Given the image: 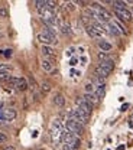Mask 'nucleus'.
I'll list each match as a JSON object with an SVG mask.
<instances>
[{
    "label": "nucleus",
    "mask_w": 133,
    "mask_h": 150,
    "mask_svg": "<svg viewBox=\"0 0 133 150\" xmlns=\"http://www.w3.org/2000/svg\"><path fill=\"white\" fill-rule=\"evenodd\" d=\"M38 40L43 45V46H51V45H55L58 40H57V32L48 26L43 28L42 32L38 33Z\"/></svg>",
    "instance_id": "1"
},
{
    "label": "nucleus",
    "mask_w": 133,
    "mask_h": 150,
    "mask_svg": "<svg viewBox=\"0 0 133 150\" xmlns=\"http://www.w3.org/2000/svg\"><path fill=\"white\" fill-rule=\"evenodd\" d=\"M64 131H65V129L62 127L61 121L55 120L51 126V137H52V142L55 144H59V143L64 142Z\"/></svg>",
    "instance_id": "2"
},
{
    "label": "nucleus",
    "mask_w": 133,
    "mask_h": 150,
    "mask_svg": "<svg viewBox=\"0 0 133 150\" xmlns=\"http://www.w3.org/2000/svg\"><path fill=\"white\" fill-rule=\"evenodd\" d=\"M65 127H67L68 131L74 133L78 137H81V136L84 134V126H83L80 121L74 120V118H70V117H68V120H67V123H65Z\"/></svg>",
    "instance_id": "3"
},
{
    "label": "nucleus",
    "mask_w": 133,
    "mask_h": 150,
    "mask_svg": "<svg viewBox=\"0 0 133 150\" xmlns=\"http://www.w3.org/2000/svg\"><path fill=\"white\" fill-rule=\"evenodd\" d=\"M70 118H74L77 121H80L81 124H87V123L90 121V115L85 114V112L83 111V110H80V108L71 110V111H70Z\"/></svg>",
    "instance_id": "4"
},
{
    "label": "nucleus",
    "mask_w": 133,
    "mask_h": 150,
    "mask_svg": "<svg viewBox=\"0 0 133 150\" xmlns=\"http://www.w3.org/2000/svg\"><path fill=\"white\" fill-rule=\"evenodd\" d=\"M9 84H10L12 87H15V88L20 90V91H25V90L28 88V81H26L25 78H16V76H10V79H9Z\"/></svg>",
    "instance_id": "5"
},
{
    "label": "nucleus",
    "mask_w": 133,
    "mask_h": 150,
    "mask_svg": "<svg viewBox=\"0 0 133 150\" xmlns=\"http://www.w3.org/2000/svg\"><path fill=\"white\" fill-rule=\"evenodd\" d=\"M116 16L119 20H123V22H130L133 19L132 13L129 12V9H122V10H114Z\"/></svg>",
    "instance_id": "6"
},
{
    "label": "nucleus",
    "mask_w": 133,
    "mask_h": 150,
    "mask_svg": "<svg viewBox=\"0 0 133 150\" xmlns=\"http://www.w3.org/2000/svg\"><path fill=\"white\" fill-rule=\"evenodd\" d=\"M77 105H78L80 110H83V111L85 112V114H88V115L93 112V105L88 104L84 98H78V100H77Z\"/></svg>",
    "instance_id": "7"
},
{
    "label": "nucleus",
    "mask_w": 133,
    "mask_h": 150,
    "mask_svg": "<svg viewBox=\"0 0 133 150\" xmlns=\"http://www.w3.org/2000/svg\"><path fill=\"white\" fill-rule=\"evenodd\" d=\"M42 54L43 56L46 58V59H49V61H55V58H57V54H55V49L54 48H51V46H42Z\"/></svg>",
    "instance_id": "8"
},
{
    "label": "nucleus",
    "mask_w": 133,
    "mask_h": 150,
    "mask_svg": "<svg viewBox=\"0 0 133 150\" xmlns=\"http://www.w3.org/2000/svg\"><path fill=\"white\" fill-rule=\"evenodd\" d=\"M1 111H3V121H13L18 115L15 108H4Z\"/></svg>",
    "instance_id": "9"
},
{
    "label": "nucleus",
    "mask_w": 133,
    "mask_h": 150,
    "mask_svg": "<svg viewBox=\"0 0 133 150\" xmlns=\"http://www.w3.org/2000/svg\"><path fill=\"white\" fill-rule=\"evenodd\" d=\"M41 67H42V69H43L45 72H48V74L54 72V69H55V64H54L52 61L46 59V58H43V59L41 61Z\"/></svg>",
    "instance_id": "10"
},
{
    "label": "nucleus",
    "mask_w": 133,
    "mask_h": 150,
    "mask_svg": "<svg viewBox=\"0 0 133 150\" xmlns=\"http://www.w3.org/2000/svg\"><path fill=\"white\" fill-rule=\"evenodd\" d=\"M98 67H100V68H103L104 71H107L109 74H112V71L114 69V62H113V59H107V61L100 62V64H98Z\"/></svg>",
    "instance_id": "11"
},
{
    "label": "nucleus",
    "mask_w": 133,
    "mask_h": 150,
    "mask_svg": "<svg viewBox=\"0 0 133 150\" xmlns=\"http://www.w3.org/2000/svg\"><path fill=\"white\" fill-rule=\"evenodd\" d=\"M94 94H95V97L98 98V101L103 100L104 95H106V84H103V85H97L95 90H94Z\"/></svg>",
    "instance_id": "12"
},
{
    "label": "nucleus",
    "mask_w": 133,
    "mask_h": 150,
    "mask_svg": "<svg viewBox=\"0 0 133 150\" xmlns=\"http://www.w3.org/2000/svg\"><path fill=\"white\" fill-rule=\"evenodd\" d=\"M98 48L101 49V52H107L109 54V51H112L113 45L110 42H107V40H98Z\"/></svg>",
    "instance_id": "13"
},
{
    "label": "nucleus",
    "mask_w": 133,
    "mask_h": 150,
    "mask_svg": "<svg viewBox=\"0 0 133 150\" xmlns=\"http://www.w3.org/2000/svg\"><path fill=\"white\" fill-rule=\"evenodd\" d=\"M54 104L59 107V108H62L64 105H65V97L62 95V94H55V97H54Z\"/></svg>",
    "instance_id": "14"
},
{
    "label": "nucleus",
    "mask_w": 133,
    "mask_h": 150,
    "mask_svg": "<svg viewBox=\"0 0 133 150\" xmlns=\"http://www.w3.org/2000/svg\"><path fill=\"white\" fill-rule=\"evenodd\" d=\"M83 98H84L88 104H91V105H94L95 103L98 101V98L95 97V94H84V97H83Z\"/></svg>",
    "instance_id": "15"
},
{
    "label": "nucleus",
    "mask_w": 133,
    "mask_h": 150,
    "mask_svg": "<svg viewBox=\"0 0 133 150\" xmlns=\"http://www.w3.org/2000/svg\"><path fill=\"white\" fill-rule=\"evenodd\" d=\"M85 30H87V33H88L90 36H91V38H94V39H100V38H101L100 35H98V33H97V32H95V29L93 28V26H91V25L85 26Z\"/></svg>",
    "instance_id": "16"
},
{
    "label": "nucleus",
    "mask_w": 133,
    "mask_h": 150,
    "mask_svg": "<svg viewBox=\"0 0 133 150\" xmlns=\"http://www.w3.org/2000/svg\"><path fill=\"white\" fill-rule=\"evenodd\" d=\"M13 71V67L9 64H0V74H9Z\"/></svg>",
    "instance_id": "17"
},
{
    "label": "nucleus",
    "mask_w": 133,
    "mask_h": 150,
    "mask_svg": "<svg viewBox=\"0 0 133 150\" xmlns=\"http://www.w3.org/2000/svg\"><path fill=\"white\" fill-rule=\"evenodd\" d=\"M113 23H114V26H116V28L119 29V32H120V33H123V35H126V33H127L126 28H124V26H123V25L120 23V20H114Z\"/></svg>",
    "instance_id": "18"
},
{
    "label": "nucleus",
    "mask_w": 133,
    "mask_h": 150,
    "mask_svg": "<svg viewBox=\"0 0 133 150\" xmlns=\"http://www.w3.org/2000/svg\"><path fill=\"white\" fill-rule=\"evenodd\" d=\"M98 59H100V62H103V61H107V59H110V56L107 52H98Z\"/></svg>",
    "instance_id": "19"
},
{
    "label": "nucleus",
    "mask_w": 133,
    "mask_h": 150,
    "mask_svg": "<svg viewBox=\"0 0 133 150\" xmlns=\"http://www.w3.org/2000/svg\"><path fill=\"white\" fill-rule=\"evenodd\" d=\"M85 94H94V85L91 82H88L85 85Z\"/></svg>",
    "instance_id": "20"
},
{
    "label": "nucleus",
    "mask_w": 133,
    "mask_h": 150,
    "mask_svg": "<svg viewBox=\"0 0 133 150\" xmlns=\"http://www.w3.org/2000/svg\"><path fill=\"white\" fill-rule=\"evenodd\" d=\"M9 16V12H7V9L6 7H0V18H7Z\"/></svg>",
    "instance_id": "21"
},
{
    "label": "nucleus",
    "mask_w": 133,
    "mask_h": 150,
    "mask_svg": "<svg viewBox=\"0 0 133 150\" xmlns=\"http://www.w3.org/2000/svg\"><path fill=\"white\" fill-rule=\"evenodd\" d=\"M0 54H1V55H4L6 58H10L12 54H13V51H12V49H4V51H0Z\"/></svg>",
    "instance_id": "22"
},
{
    "label": "nucleus",
    "mask_w": 133,
    "mask_h": 150,
    "mask_svg": "<svg viewBox=\"0 0 133 150\" xmlns=\"http://www.w3.org/2000/svg\"><path fill=\"white\" fill-rule=\"evenodd\" d=\"M9 79H10V75H9V74H0V81L9 82Z\"/></svg>",
    "instance_id": "23"
},
{
    "label": "nucleus",
    "mask_w": 133,
    "mask_h": 150,
    "mask_svg": "<svg viewBox=\"0 0 133 150\" xmlns=\"http://www.w3.org/2000/svg\"><path fill=\"white\" fill-rule=\"evenodd\" d=\"M65 9H67V10H70V12H73V10L75 9V6H74V3H71V1H70V3H65Z\"/></svg>",
    "instance_id": "24"
},
{
    "label": "nucleus",
    "mask_w": 133,
    "mask_h": 150,
    "mask_svg": "<svg viewBox=\"0 0 133 150\" xmlns=\"http://www.w3.org/2000/svg\"><path fill=\"white\" fill-rule=\"evenodd\" d=\"M42 90H43L45 93H48V91L51 90V87H49V84H48V82H43V84H42Z\"/></svg>",
    "instance_id": "25"
},
{
    "label": "nucleus",
    "mask_w": 133,
    "mask_h": 150,
    "mask_svg": "<svg viewBox=\"0 0 133 150\" xmlns=\"http://www.w3.org/2000/svg\"><path fill=\"white\" fill-rule=\"evenodd\" d=\"M4 142H7V136L4 133H0V143H4Z\"/></svg>",
    "instance_id": "26"
},
{
    "label": "nucleus",
    "mask_w": 133,
    "mask_h": 150,
    "mask_svg": "<svg viewBox=\"0 0 133 150\" xmlns=\"http://www.w3.org/2000/svg\"><path fill=\"white\" fill-rule=\"evenodd\" d=\"M127 107H129V104H123V105H122V111H126Z\"/></svg>",
    "instance_id": "27"
},
{
    "label": "nucleus",
    "mask_w": 133,
    "mask_h": 150,
    "mask_svg": "<svg viewBox=\"0 0 133 150\" xmlns=\"http://www.w3.org/2000/svg\"><path fill=\"white\" fill-rule=\"evenodd\" d=\"M130 6H129V12L132 13V16H133V3H129Z\"/></svg>",
    "instance_id": "28"
},
{
    "label": "nucleus",
    "mask_w": 133,
    "mask_h": 150,
    "mask_svg": "<svg viewBox=\"0 0 133 150\" xmlns=\"http://www.w3.org/2000/svg\"><path fill=\"white\" fill-rule=\"evenodd\" d=\"M71 65H73V67H74V65H77V59H75V58H74V59H71Z\"/></svg>",
    "instance_id": "29"
},
{
    "label": "nucleus",
    "mask_w": 133,
    "mask_h": 150,
    "mask_svg": "<svg viewBox=\"0 0 133 150\" xmlns=\"http://www.w3.org/2000/svg\"><path fill=\"white\" fill-rule=\"evenodd\" d=\"M64 150H71V149H70V146H67V144H64Z\"/></svg>",
    "instance_id": "30"
},
{
    "label": "nucleus",
    "mask_w": 133,
    "mask_h": 150,
    "mask_svg": "<svg viewBox=\"0 0 133 150\" xmlns=\"http://www.w3.org/2000/svg\"><path fill=\"white\" fill-rule=\"evenodd\" d=\"M6 150H15V147H13V146H9V147H7Z\"/></svg>",
    "instance_id": "31"
},
{
    "label": "nucleus",
    "mask_w": 133,
    "mask_h": 150,
    "mask_svg": "<svg viewBox=\"0 0 133 150\" xmlns=\"http://www.w3.org/2000/svg\"><path fill=\"white\" fill-rule=\"evenodd\" d=\"M0 120H3V111L0 110Z\"/></svg>",
    "instance_id": "32"
},
{
    "label": "nucleus",
    "mask_w": 133,
    "mask_h": 150,
    "mask_svg": "<svg viewBox=\"0 0 133 150\" xmlns=\"http://www.w3.org/2000/svg\"><path fill=\"white\" fill-rule=\"evenodd\" d=\"M1 38H3V35H1V33H0V39H1Z\"/></svg>",
    "instance_id": "33"
}]
</instances>
